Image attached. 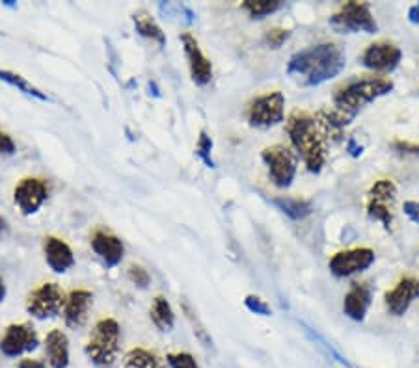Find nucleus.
Here are the masks:
<instances>
[{"mask_svg": "<svg viewBox=\"0 0 419 368\" xmlns=\"http://www.w3.org/2000/svg\"><path fill=\"white\" fill-rule=\"evenodd\" d=\"M392 90V80L382 77H369V79L351 82L333 93V108L330 112H320L317 116V121L326 136L330 132H340L358 116L364 106L382 95H388Z\"/></svg>", "mask_w": 419, "mask_h": 368, "instance_id": "f257e3e1", "label": "nucleus"}, {"mask_svg": "<svg viewBox=\"0 0 419 368\" xmlns=\"http://www.w3.org/2000/svg\"><path fill=\"white\" fill-rule=\"evenodd\" d=\"M346 56L335 43H319L302 49L289 58L287 75L302 86H319L338 77L345 69Z\"/></svg>", "mask_w": 419, "mask_h": 368, "instance_id": "f03ea898", "label": "nucleus"}, {"mask_svg": "<svg viewBox=\"0 0 419 368\" xmlns=\"http://www.w3.org/2000/svg\"><path fill=\"white\" fill-rule=\"evenodd\" d=\"M285 131L307 170L319 173L326 162V134L317 118L306 112H293L287 119Z\"/></svg>", "mask_w": 419, "mask_h": 368, "instance_id": "7ed1b4c3", "label": "nucleus"}, {"mask_svg": "<svg viewBox=\"0 0 419 368\" xmlns=\"http://www.w3.org/2000/svg\"><path fill=\"white\" fill-rule=\"evenodd\" d=\"M84 352L95 367H112L120 354V324L114 318L99 320L88 339Z\"/></svg>", "mask_w": 419, "mask_h": 368, "instance_id": "20e7f679", "label": "nucleus"}, {"mask_svg": "<svg viewBox=\"0 0 419 368\" xmlns=\"http://www.w3.org/2000/svg\"><path fill=\"white\" fill-rule=\"evenodd\" d=\"M330 27L340 34H374L379 30L369 6L364 2H354V0L343 4L340 12H335L330 17Z\"/></svg>", "mask_w": 419, "mask_h": 368, "instance_id": "39448f33", "label": "nucleus"}, {"mask_svg": "<svg viewBox=\"0 0 419 368\" xmlns=\"http://www.w3.org/2000/svg\"><path fill=\"white\" fill-rule=\"evenodd\" d=\"M66 294L56 283H43L28 294L27 311L34 318L45 320L58 316L66 307Z\"/></svg>", "mask_w": 419, "mask_h": 368, "instance_id": "423d86ee", "label": "nucleus"}, {"mask_svg": "<svg viewBox=\"0 0 419 368\" xmlns=\"http://www.w3.org/2000/svg\"><path fill=\"white\" fill-rule=\"evenodd\" d=\"M397 199V186L382 179L372 184L369 190V199H367V216L371 220H377L384 225V229L390 231L393 224V207Z\"/></svg>", "mask_w": 419, "mask_h": 368, "instance_id": "0eeeda50", "label": "nucleus"}, {"mask_svg": "<svg viewBox=\"0 0 419 368\" xmlns=\"http://www.w3.org/2000/svg\"><path fill=\"white\" fill-rule=\"evenodd\" d=\"M246 118L252 127H274L285 118V97L281 92L266 93L253 99L248 106Z\"/></svg>", "mask_w": 419, "mask_h": 368, "instance_id": "6e6552de", "label": "nucleus"}, {"mask_svg": "<svg viewBox=\"0 0 419 368\" xmlns=\"http://www.w3.org/2000/svg\"><path fill=\"white\" fill-rule=\"evenodd\" d=\"M263 162L268 168V175L278 188H289L296 175V158L285 145H272L261 153Z\"/></svg>", "mask_w": 419, "mask_h": 368, "instance_id": "1a4fd4ad", "label": "nucleus"}, {"mask_svg": "<svg viewBox=\"0 0 419 368\" xmlns=\"http://www.w3.org/2000/svg\"><path fill=\"white\" fill-rule=\"evenodd\" d=\"M38 344L40 339L30 324H12L0 339V352L6 357H19L38 348Z\"/></svg>", "mask_w": 419, "mask_h": 368, "instance_id": "9d476101", "label": "nucleus"}, {"mask_svg": "<svg viewBox=\"0 0 419 368\" xmlns=\"http://www.w3.org/2000/svg\"><path fill=\"white\" fill-rule=\"evenodd\" d=\"M374 263V253L369 248L340 251L330 261V272L335 277H348L358 272H364Z\"/></svg>", "mask_w": 419, "mask_h": 368, "instance_id": "9b49d317", "label": "nucleus"}, {"mask_svg": "<svg viewBox=\"0 0 419 368\" xmlns=\"http://www.w3.org/2000/svg\"><path fill=\"white\" fill-rule=\"evenodd\" d=\"M47 184L41 179H23L14 190V201L25 216L36 214L47 199Z\"/></svg>", "mask_w": 419, "mask_h": 368, "instance_id": "f8f14e48", "label": "nucleus"}, {"mask_svg": "<svg viewBox=\"0 0 419 368\" xmlns=\"http://www.w3.org/2000/svg\"><path fill=\"white\" fill-rule=\"evenodd\" d=\"M181 43H183V51L188 60V67H190V75L192 80L198 86H207L213 80V64L201 53L200 43L194 38L192 34L185 32L181 36Z\"/></svg>", "mask_w": 419, "mask_h": 368, "instance_id": "ddd939ff", "label": "nucleus"}, {"mask_svg": "<svg viewBox=\"0 0 419 368\" xmlns=\"http://www.w3.org/2000/svg\"><path fill=\"white\" fill-rule=\"evenodd\" d=\"M403 53L397 45L393 43H372L366 49L361 56V64L379 73H392L395 67L399 66Z\"/></svg>", "mask_w": 419, "mask_h": 368, "instance_id": "4468645a", "label": "nucleus"}, {"mask_svg": "<svg viewBox=\"0 0 419 368\" xmlns=\"http://www.w3.org/2000/svg\"><path fill=\"white\" fill-rule=\"evenodd\" d=\"M386 305L390 313L403 316L410 307V303L419 298V281L414 277H403L399 283L386 292Z\"/></svg>", "mask_w": 419, "mask_h": 368, "instance_id": "2eb2a0df", "label": "nucleus"}, {"mask_svg": "<svg viewBox=\"0 0 419 368\" xmlns=\"http://www.w3.org/2000/svg\"><path fill=\"white\" fill-rule=\"evenodd\" d=\"M90 242H92V250L95 251V255L99 257L107 266L112 268V266H118L121 263L125 248H123V242L116 235L108 233V231L97 229L93 233Z\"/></svg>", "mask_w": 419, "mask_h": 368, "instance_id": "dca6fc26", "label": "nucleus"}, {"mask_svg": "<svg viewBox=\"0 0 419 368\" xmlns=\"http://www.w3.org/2000/svg\"><path fill=\"white\" fill-rule=\"evenodd\" d=\"M93 294L86 289L73 290L66 300V307H64V320L66 326L71 329L80 328L86 322L88 311L92 307Z\"/></svg>", "mask_w": 419, "mask_h": 368, "instance_id": "f3484780", "label": "nucleus"}, {"mask_svg": "<svg viewBox=\"0 0 419 368\" xmlns=\"http://www.w3.org/2000/svg\"><path fill=\"white\" fill-rule=\"evenodd\" d=\"M43 250H45V261L49 268L56 274H64L75 264L73 251L62 238L47 237L43 242Z\"/></svg>", "mask_w": 419, "mask_h": 368, "instance_id": "a211bd4d", "label": "nucleus"}, {"mask_svg": "<svg viewBox=\"0 0 419 368\" xmlns=\"http://www.w3.org/2000/svg\"><path fill=\"white\" fill-rule=\"evenodd\" d=\"M45 354L51 368L69 367V339L62 329H53L45 337Z\"/></svg>", "mask_w": 419, "mask_h": 368, "instance_id": "6ab92c4d", "label": "nucleus"}, {"mask_svg": "<svg viewBox=\"0 0 419 368\" xmlns=\"http://www.w3.org/2000/svg\"><path fill=\"white\" fill-rule=\"evenodd\" d=\"M371 290L364 285H354L353 289L346 292L345 302H343V311L348 318L356 322H361L366 318L369 305H371Z\"/></svg>", "mask_w": 419, "mask_h": 368, "instance_id": "aec40b11", "label": "nucleus"}, {"mask_svg": "<svg viewBox=\"0 0 419 368\" xmlns=\"http://www.w3.org/2000/svg\"><path fill=\"white\" fill-rule=\"evenodd\" d=\"M123 368H166V363L153 350L133 348L127 352Z\"/></svg>", "mask_w": 419, "mask_h": 368, "instance_id": "412c9836", "label": "nucleus"}, {"mask_svg": "<svg viewBox=\"0 0 419 368\" xmlns=\"http://www.w3.org/2000/svg\"><path fill=\"white\" fill-rule=\"evenodd\" d=\"M149 318H151V322L155 324V328L162 331V333L172 331L173 324H175V315H173L172 305H170L166 298H155L153 305H151V309H149Z\"/></svg>", "mask_w": 419, "mask_h": 368, "instance_id": "4be33fe9", "label": "nucleus"}, {"mask_svg": "<svg viewBox=\"0 0 419 368\" xmlns=\"http://www.w3.org/2000/svg\"><path fill=\"white\" fill-rule=\"evenodd\" d=\"M133 21L134 28H136V32H138L140 36H144V38L151 41H157L160 47L166 43V36L162 32V28L157 25V21L147 14V12H136Z\"/></svg>", "mask_w": 419, "mask_h": 368, "instance_id": "5701e85b", "label": "nucleus"}, {"mask_svg": "<svg viewBox=\"0 0 419 368\" xmlns=\"http://www.w3.org/2000/svg\"><path fill=\"white\" fill-rule=\"evenodd\" d=\"M272 205H276L279 211L283 212L285 216L291 218V220H304V218L309 216L313 211L309 201L296 198H276L272 199Z\"/></svg>", "mask_w": 419, "mask_h": 368, "instance_id": "b1692460", "label": "nucleus"}, {"mask_svg": "<svg viewBox=\"0 0 419 368\" xmlns=\"http://www.w3.org/2000/svg\"><path fill=\"white\" fill-rule=\"evenodd\" d=\"M281 6H283V2H279V0H244L242 2V10L252 19H265L266 15H272Z\"/></svg>", "mask_w": 419, "mask_h": 368, "instance_id": "393cba45", "label": "nucleus"}, {"mask_svg": "<svg viewBox=\"0 0 419 368\" xmlns=\"http://www.w3.org/2000/svg\"><path fill=\"white\" fill-rule=\"evenodd\" d=\"M0 80H6L8 84L19 88L21 92H25L27 95H34V97H38V99L47 101V95H43L38 88H34V86L30 84L28 80L23 79L21 75H15V73H10V71H0Z\"/></svg>", "mask_w": 419, "mask_h": 368, "instance_id": "a878e982", "label": "nucleus"}, {"mask_svg": "<svg viewBox=\"0 0 419 368\" xmlns=\"http://www.w3.org/2000/svg\"><path fill=\"white\" fill-rule=\"evenodd\" d=\"M196 155L205 162L207 168H214L213 140H211V136L205 131L200 134V140H198V145H196Z\"/></svg>", "mask_w": 419, "mask_h": 368, "instance_id": "bb28decb", "label": "nucleus"}, {"mask_svg": "<svg viewBox=\"0 0 419 368\" xmlns=\"http://www.w3.org/2000/svg\"><path fill=\"white\" fill-rule=\"evenodd\" d=\"M166 365L170 368H200L198 361L194 359V355L186 354V352L168 354L166 355Z\"/></svg>", "mask_w": 419, "mask_h": 368, "instance_id": "cd10ccee", "label": "nucleus"}, {"mask_svg": "<svg viewBox=\"0 0 419 368\" xmlns=\"http://www.w3.org/2000/svg\"><path fill=\"white\" fill-rule=\"evenodd\" d=\"M127 277L138 289H147V285L151 283V277L147 274V270L144 266H140V264H131L129 270H127Z\"/></svg>", "mask_w": 419, "mask_h": 368, "instance_id": "c85d7f7f", "label": "nucleus"}, {"mask_svg": "<svg viewBox=\"0 0 419 368\" xmlns=\"http://www.w3.org/2000/svg\"><path fill=\"white\" fill-rule=\"evenodd\" d=\"M291 36V30H285V28H272L265 34V43L270 49H279L283 45Z\"/></svg>", "mask_w": 419, "mask_h": 368, "instance_id": "c756f323", "label": "nucleus"}, {"mask_svg": "<svg viewBox=\"0 0 419 368\" xmlns=\"http://www.w3.org/2000/svg\"><path fill=\"white\" fill-rule=\"evenodd\" d=\"M244 305H246V309L250 311V313H255V315H261V316L272 315L270 307H268V305H266V303L257 296H246V300H244Z\"/></svg>", "mask_w": 419, "mask_h": 368, "instance_id": "7c9ffc66", "label": "nucleus"}, {"mask_svg": "<svg viewBox=\"0 0 419 368\" xmlns=\"http://www.w3.org/2000/svg\"><path fill=\"white\" fill-rule=\"evenodd\" d=\"M183 309H185V313H186V318H188V320H190V324H192L194 333L198 335V339H201V341L205 342L207 346H209L211 339H209V335H207V331L203 329V326L198 322V318H194V313L190 311V307H188V303H183Z\"/></svg>", "mask_w": 419, "mask_h": 368, "instance_id": "2f4dec72", "label": "nucleus"}, {"mask_svg": "<svg viewBox=\"0 0 419 368\" xmlns=\"http://www.w3.org/2000/svg\"><path fill=\"white\" fill-rule=\"evenodd\" d=\"M15 153V142L12 136H8L6 132L0 131V155H14Z\"/></svg>", "mask_w": 419, "mask_h": 368, "instance_id": "473e14b6", "label": "nucleus"}, {"mask_svg": "<svg viewBox=\"0 0 419 368\" xmlns=\"http://www.w3.org/2000/svg\"><path fill=\"white\" fill-rule=\"evenodd\" d=\"M403 211H405L406 216L412 220L414 224L419 225V201H406L403 205Z\"/></svg>", "mask_w": 419, "mask_h": 368, "instance_id": "72a5a7b5", "label": "nucleus"}, {"mask_svg": "<svg viewBox=\"0 0 419 368\" xmlns=\"http://www.w3.org/2000/svg\"><path fill=\"white\" fill-rule=\"evenodd\" d=\"M393 147L399 153H405V155H414V157H419V145L410 144V142H395Z\"/></svg>", "mask_w": 419, "mask_h": 368, "instance_id": "f704fd0d", "label": "nucleus"}, {"mask_svg": "<svg viewBox=\"0 0 419 368\" xmlns=\"http://www.w3.org/2000/svg\"><path fill=\"white\" fill-rule=\"evenodd\" d=\"M346 151H348V155L351 157H359L361 153H364V147L361 145L356 144V138H348V142H346Z\"/></svg>", "mask_w": 419, "mask_h": 368, "instance_id": "c9c22d12", "label": "nucleus"}, {"mask_svg": "<svg viewBox=\"0 0 419 368\" xmlns=\"http://www.w3.org/2000/svg\"><path fill=\"white\" fill-rule=\"evenodd\" d=\"M17 368H45V363L38 361V359H23Z\"/></svg>", "mask_w": 419, "mask_h": 368, "instance_id": "e433bc0d", "label": "nucleus"}, {"mask_svg": "<svg viewBox=\"0 0 419 368\" xmlns=\"http://www.w3.org/2000/svg\"><path fill=\"white\" fill-rule=\"evenodd\" d=\"M408 19H410V23H416V25H418V23H419V6L410 8V12H408Z\"/></svg>", "mask_w": 419, "mask_h": 368, "instance_id": "4c0bfd02", "label": "nucleus"}, {"mask_svg": "<svg viewBox=\"0 0 419 368\" xmlns=\"http://www.w3.org/2000/svg\"><path fill=\"white\" fill-rule=\"evenodd\" d=\"M4 298H6V283H4V279L0 277V303L4 302Z\"/></svg>", "mask_w": 419, "mask_h": 368, "instance_id": "58836bf2", "label": "nucleus"}, {"mask_svg": "<svg viewBox=\"0 0 419 368\" xmlns=\"http://www.w3.org/2000/svg\"><path fill=\"white\" fill-rule=\"evenodd\" d=\"M4 225H6V224H4V220H2V218H0V231L4 229Z\"/></svg>", "mask_w": 419, "mask_h": 368, "instance_id": "ea45409f", "label": "nucleus"}]
</instances>
